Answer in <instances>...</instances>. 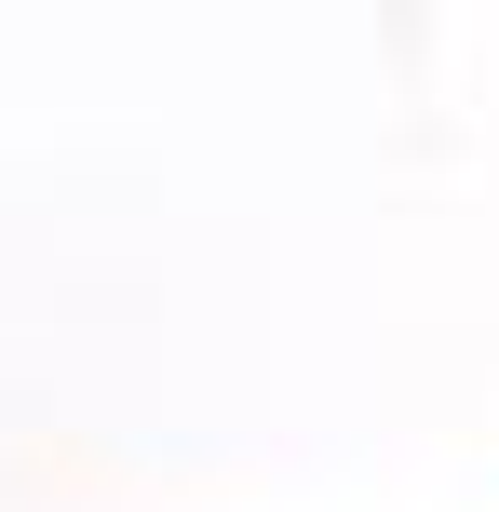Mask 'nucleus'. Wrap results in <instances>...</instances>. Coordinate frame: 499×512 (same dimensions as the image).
<instances>
[]
</instances>
